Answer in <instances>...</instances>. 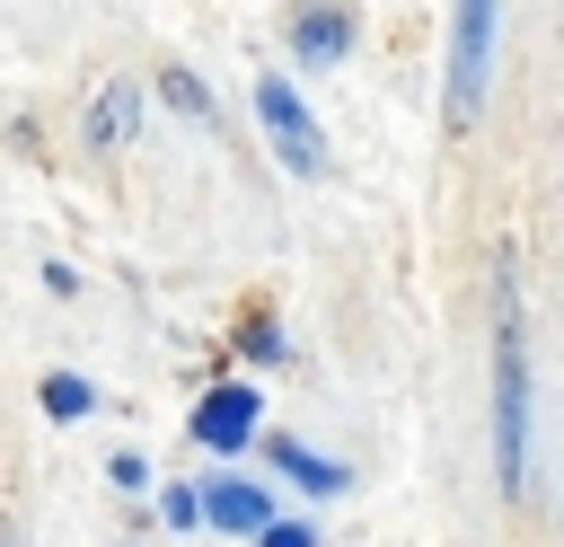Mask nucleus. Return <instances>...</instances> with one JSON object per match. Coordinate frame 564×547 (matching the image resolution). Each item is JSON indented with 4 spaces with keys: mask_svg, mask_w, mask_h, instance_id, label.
Segmentation results:
<instances>
[{
    "mask_svg": "<svg viewBox=\"0 0 564 547\" xmlns=\"http://www.w3.org/2000/svg\"><path fill=\"white\" fill-rule=\"evenodd\" d=\"M494 468L502 494H529V335H520V282L494 274Z\"/></svg>",
    "mask_w": 564,
    "mask_h": 547,
    "instance_id": "1",
    "label": "nucleus"
},
{
    "mask_svg": "<svg viewBox=\"0 0 564 547\" xmlns=\"http://www.w3.org/2000/svg\"><path fill=\"white\" fill-rule=\"evenodd\" d=\"M494 18H502V0H458V26H449V132H467L476 106H485V79H494Z\"/></svg>",
    "mask_w": 564,
    "mask_h": 547,
    "instance_id": "2",
    "label": "nucleus"
},
{
    "mask_svg": "<svg viewBox=\"0 0 564 547\" xmlns=\"http://www.w3.org/2000/svg\"><path fill=\"white\" fill-rule=\"evenodd\" d=\"M256 115H264V141H273V159H282L291 176H326V132H317V115L300 106V88H291L282 71L256 79Z\"/></svg>",
    "mask_w": 564,
    "mask_h": 547,
    "instance_id": "3",
    "label": "nucleus"
},
{
    "mask_svg": "<svg viewBox=\"0 0 564 547\" xmlns=\"http://www.w3.org/2000/svg\"><path fill=\"white\" fill-rule=\"evenodd\" d=\"M291 53H300L308 71H335V62L352 53V0H308L300 26H291Z\"/></svg>",
    "mask_w": 564,
    "mask_h": 547,
    "instance_id": "4",
    "label": "nucleus"
},
{
    "mask_svg": "<svg viewBox=\"0 0 564 547\" xmlns=\"http://www.w3.org/2000/svg\"><path fill=\"white\" fill-rule=\"evenodd\" d=\"M132 124H141V88H132V79H106V88L88 97V124H79V141H88L97 159H115V150L132 141Z\"/></svg>",
    "mask_w": 564,
    "mask_h": 547,
    "instance_id": "5",
    "label": "nucleus"
},
{
    "mask_svg": "<svg viewBox=\"0 0 564 547\" xmlns=\"http://www.w3.org/2000/svg\"><path fill=\"white\" fill-rule=\"evenodd\" d=\"M256 415H264V406H256V388H238V379H229V388H212V397L194 406V441H212V450H247Z\"/></svg>",
    "mask_w": 564,
    "mask_h": 547,
    "instance_id": "6",
    "label": "nucleus"
},
{
    "mask_svg": "<svg viewBox=\"0 0 564 547\" xmlns=\"http://www.w3.org/2000/svg\"><path fill=\"white\" fill-rule=\"evenodd\" d=\"M194 521H212V529H264L273 521V494H256L247 476H220V485H194Z\"/></svg>",
    "mask_w": 564,
    "mask_h": 547,
    "instance_id": "7",
    "label": "nucleus"
},
{
    "mask_svg": "<svg viewBox=\"0 0 564 547\" xmlns=\"http://www.w3.org/2000/svg\"><path fill=\"white\" fill-rule=\"evenodd\" d=\"M264 450H273V468H282L291 485H308V494H344V485H352V468H335V459H317V450H300L291 432H273Z\"/></svg>",
    "mask_w": 564,
    "mask_h": 547,
    "instance_id": "8",
    "label": "nucleus"
},
{
    "mask_svg": "<svg viewBox=\"0 0 564 547\" xmlns=\"http://www.w3.org/2000/svg\"><path fill=\"white\" fill-rule=\"evenodd\" d=\"M35 397H44V415H53V423H79V415H97V388H88L79 371H53Z\"/></svg>",
    "mask_w": 564,
    "mask_h": 547,
    "instance_id": "9",
    "label": "nucleus"
},
{
    "mask_svg": "<svg viewBox=\"0 0 564 547\" xmlns=\"http://www.w3.org/2000/svg\"><path fill=\"white\" fill-rule=\"evenodd\" d=\"M159 97H167V106H176V115H185V124H212V115H220V106H212V88H203V79H194V71H176V62H167V71H159Z\"/></svg>",
    "mask_w": 564,
    "mask_h": 547,
    "instance_id": "10",
    "label": "nucleus"
},
{
    "mask_svg": "<svg viewBox=\"0 0 564 547\" xmlns=\"http://www.w3.org/2000/svg\"><path fill=\"white\" fill-rule=\"evenodd\" d=\"M256 538H264V547H317V529H308V521H282V512H273Z\"/></svg>",
    "mask_w": 564,
    "mask_h": 547,
    "instance_id": "11",
    "label": "nucleus"
},
{
    "mask_svg": "<svg viewBox=\"0 0 564 547\" xmlns=\"http://www.w3.org/2000/svg\"><path fill=\"white\" fill-rule=\"evenodd\" d=\"M106 476H115V485H141L150 468H141V450H115V459H106Z\"/></svg>",
    "mask_w": 564,
    "mask_h": 547,
    "instance_id": "12",
    "label": "nucleus"
},
{
    "mask_svg": "<svg viewBox=\"0 0 564 547\" xmlns=\"http://www.w3.org/2000/svg\"><path fill=\"white\" fill-rule=\"evenodd\" d=\"M159 512H167L176 529H194V485H167V503H159Z\"/></svg>",
    "mask_w": 564,
    "mask_h": 547,
    "instance_id": "13",
    "label": "nucleus"
}]
</instances>
